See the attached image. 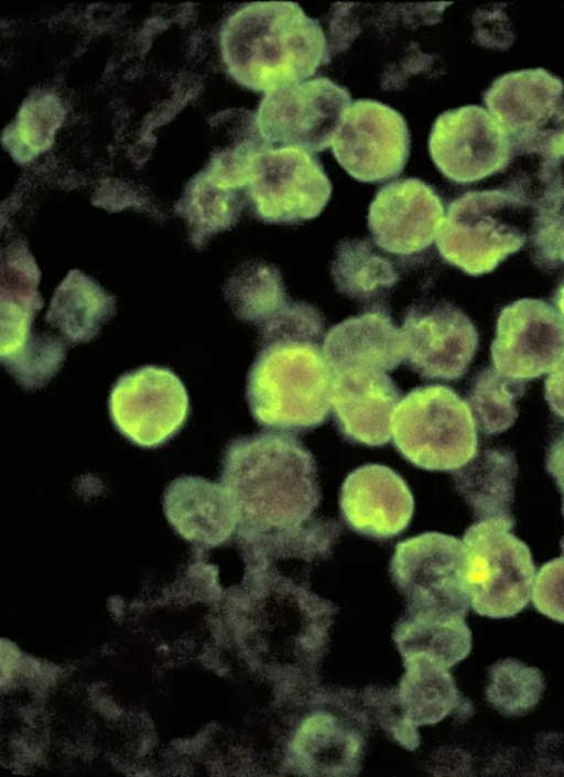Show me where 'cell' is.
Returning <instances> with one entry per match:
<instances>
[{
	"mask_svg": "<svg viewBox=\"0 0 564 777\" xmlns=\"http://www.w3.org/2000/svg\"><path fill=\"white\" fill-rule=\"evenodd\" d=\"M339 507L354 531L369 538L390 539L409 526L414 499L408 483L395 471L366 464L345 478Z\"/></svg>",
	"mask_w": 564,
	"mask_h": 777,
	"instance_id": "17",
	"label": "cell"
},
{
	"mask_svg": "<svg viewBox=\"0 0 564 777\" xmlns=\"http://www.w3.org/2000/svg\"><path fill=\"white\" fill-rule=\"evenodd\" d=\"M544 689L543 673L518 659H502L488 668L486 699L506 717L522 716L532 711Z\"/></svg>",
	"mask_w": 564,
	"mask_h": 777,
	"instance_id": "30",
	"label": "cell"
},
{
	"mask_svg": "<svg viewBox=\"0 0 564 777\" xmlns=\"http://www.w3.org/2000/svg\"><path fill=\"white\" fill-rule=\"evenodd\" d=\"M332 196L319 160L297 147L269 148L253 164L246 199L267 224L294 225L317 217Z\"/></svg>",
	"mask_w": 564,
	"mask_h": 777,
	"instance_id": "9",
	"label": "cell"
},
{
	"mask_svg": "<svg viewBox=\"0 0 564 777\" xmlns=\"http://www.w3.org/2000/svg\"><path fill=\"white\" fill-rule=\"evenodd\" d=\"M403 661L399 702L410 726L432 725L453 712L471 711L448 668L425 656H410Z\"/></svg>",
	"mask_w": 564,
	"mask_h": 777,
	"instance_id": "22",
	"label": "cell"
},
{
	"mask_svg": "<svg viewBox=\"0 0 564 777\" xmlns=\"http://www.w3.org/2000/svg\"><path fill=\"white\" fill-rule=\"evenodd\" d=\"M242 207L239 190L215 182L205 172L192 181L178 206L197 247L204 246L210 236L231 228Z\"/></svg>",
	"mask_w": 564,
	"mask_h": 777,
	"instance_id": "28",
	"label": "cell"
},
{
	"mask_svg": "<svg viewBox=\"0 0 564 777\" xmlns=\"http://www.w3.org/2000/svg\"><path fill=\"white\" fill-rule=\"evenodd\" d=\"M531 224L532 198L520 187L468 191L448 204L436 247L444 261L478 277L519 251Z\"/></svg>",
	"mask_w": 564,
	"mask_h": 777,
	"instance_id": "4",
	"label": "cell"
},
{
	"mask_svg": "<svg viewBox=\"0 0 564 777\" xmlns=\"http://www.w3.org/2000/svg\"><path fill=\"white\" fill-rule=\"evenodd\" d=\"M553 304L564 319V278L554 292Z\"/></svg>",
	"mask_w": 564,
	"mask_h": 777,
	"instance_id": "36",
	"label": "cell"
},
{
	"mask_svg": "<svg viewBox=\"0 0 564 777\" xmlns=\"http://www.w3.org/2000/svg\"><path fill=\"white\" fill-rule=\"evenodd\" d=\"M482 101L509 137L513 158L560 165L558 140L564 129V82L560 77L541 67L509 72L490 84Z\"/></svg>",
	"mask_w": 564,
	"mask_h": 777,
	"instance_id": "7",
	"label": "cell"
},
{
	"mask_svg": "<svg viewBox=\"0 0 564 777\" xmlns=\"http://www.w3.org/2000/svg\"><path fill=\"white\" fill-rule=\"evenodd\" d=\"M410 149L411 134L402 114L375 99L355 100L332 140L339 165L351 177L366 183L399 175Z\"/></svg>",
	"mask_w": 564,
	"mask_h": 777,
	"instance_id": "12",
	"label": "cell"
},
{
	"mask_svg": "<svg viewBox=\"0 0 564 777\" xmlns=\"http://www.w3.org/2000/svg\"><path fill=\"white\" fill-rule=\"evenodd\" d=\"M64 117L62 104L53 94H36L23 104L9 134V149L15 159L29 161L45 151Z\"/></svg>",
	"mask_w": 564,
	"mask_h": 777,
	"instance_id": "32",
	"label": "cell"
},
{
	"mask_svg": "<svg viewBox=\"0 0 564 777\" xmlns=\"http://www.w3.org/2000/svg\"><path fill=\"white\" fill-rule=\"evenodd\" d=\"M401 332L406 366L425 379H460L479 344L470 319L447 302L412 305L403 317Z\"/></svg>",
	"mask_w": 564,
	"mask_h": 777,
	"instance_id": "15",
	"label": "cell"
},
{
	"mask_svg": "<svg viewBox=\"0 0 564 777\" xmlns=\"http://www.w3.org/2000/svg\"><path fill=\"white\" fill-rule=\"evenodd\" d=\"M492 367L500 374L532 380L564 361V319L551 303L520 299L501 309L490 346Z\"/></svg>",
	"mask_w": 564,
	"mask_h": 777,
	"instance_id": "14",
	"label": "cell"
},
{
	"mask_svg": "<svg viewBox=\"0 0 564 777\" xmlns=\"http://www.w3.org/2000/svg\"><path fill=\"white\" fill-rule=\"evenodd\" d=\"M322 349L333 374L392 371L405 355L402 332L380 304L334 325L325 335Z\"/></svg>",
	"mask_w": 564,
	"mask_h": 777,
	"instance_id": "19",
	"label": "cell"
},
{
	"mask_svg": "<svg viewBox=\"0 0 564 777\" xmlns=\"http://www.w3.org/2000/svg\"><path fill=\"white\" fill-rule=\"evenodd\" d=\"M531 258L545 271L564 266V179H555L532 202Z\"/></svg>",
	"mask_w": 564,
	"mask_h": 777,
	"instance_id": "31",
	"label": "cell"
},
{
	"mask_svg": "<svg viewBox=\"0 0 564 777\" xmlns=\"http://www.w3.org/2000/svg\"><path fill=\"white\" fill-rule=\"evenodd\" d=\"M361 742L354 732L327 712L307 716L299 726L291 754L307 774L347 775L358 766Z\"/></svg>",
	"mask_w": 564,
	"mask_h": 777,
	"instance_id": "24",
	"label": "cell"
},
{
	"mask_svg": "<svg viewBox=\"0 0 564 777\" xmlns=\"http://www.w3.org/2000/svg\"><path fill=\"white\" fill-rule=\"evenodd\" d=\"M116 312V298L89 276L74 269L55 289L45 321L72 343L98 336Z\"/></svg>",
	"mask_w": 564,
	"mask_h": 777,
	"instance_id": "23",
	"label": "cell"
},
{
	"mask_svg": "<svg viewBox=\"0 0 564 777\" xmlns=\"http://www.w3.org/2000/svg\"><path fill=\"white\" fill-rule=\"evenodd\" d=\"M528 381L509 378L488 366L473 379L468 404L476 425L486 435L502 433L518 418L516 401L527 390Z\"/></svg>",
	"mask_w": 564,
	"mask_h": 777,
	"instance_id": "29",
	"label": "cell"
},
{
	"mask_svg": "<svg viewBox=\"0 0 564 777\" xmlns=\"http://www.w3.org/2000/svg\"><path fill=\"white\" fill-rule=\"evenodd\" d=\"M220 479L235 506L240 535L262 548L293 547L323 521L312 520L321 501L315 458L290 433L269 431L231 441Z\"/></svg>",
	"mask_w": 564,
	"mask_h": 777,
	"instance_id": "1",
	"label": "cell"
},
{
	"mask_svg": "<svg viewBox=\"0 0 564 777\" xmlns=\"http://www.w3.org/2000/svg\"><path fill=\"white\" fill-rule=\"evenodd\" d=\"M391 432L397 451L427 471H457L478 453L470 407L447 386L429 385L408 392L393 412Z\"/></svg>",
	"mask_w": 564,
	"mask_h": 777,
	"instance_id": "5",
	"label": "cell"
},
{
	"mask_svg": "<svg viewBox=\"0 0 564 777\" xmlns=\"http://www.w3.org/2000/svg\"><path fill=\"white\" fill-rule=\"evenodd\" d=\"M350 101L348 88L328 77H316L265 94L257 121L271 145L321 152L332 144Z\"/></svg>",
	"mask_w": 564,
	"mask_h": 777,
	"instance_id": "10",
	"label": "cell"
},
{
	"mask_svg": "<svg viewBox=\"0 0 564 777\" xmlns=\"http://www.w3.org/2000/svg\"><path fill=\"white\" fill-rule=\"evenodd\" d=\"M465 560L463 540L449 535L432 531L400 541L390 573L406 601V613L465 618L470 606Z\"/></svg>",
	"mask_w": 564,
	"mask_h": 777,
	"instance_id": "8",
	"label": "cell"
},
{
	"mask_svg": "<svg viewBox=\"0 0 564 777\" xmlns=\"http://www.w3.org/2000/svg\"><path fill=\"white\" fill-rule=\"evenodd\" d=\"M444 217L436 190L416 177H403L382 185L372 198L367 224L379 249L410 257L429 248Z\"/></svg>",
	"mask_w": 564,
	"mask_h": 777,
	"instance_id": "16",
	"label": "cell"
},
{
	"mask_svg": "<svg viewBox=\"0 0 564 777\" xmlns=\"http://www.w3.org/2000/svg\"><path fill=\"white\" fill-rule=\"evenodd\" d=\"M171 525L187 540L218 546L238 527L232 500L221 484L199 477L175 479L164 494Z\"/></svg>",
	"mask_w": 564,
	"mask_h": 777,
	"instance_id": "20",
	"label": "cell"
},
{
	"mask_svg": "<svg viewBox=\"0 0 564 777\" xmlns=\"http://www.w3.org/2000/svg\"><path fill=\"white\" fill-rule=\"evenodd\" d=\"M402 391L389 375L373 370L334 374L330 404L343 436L356 444L381 446L392 435V416Z\"/></svg>",
	"mask_w": 564,
	"mask_h": 777,
	"instance_id": "18",
	"label": "cell"
},
{
	"mask_svg": "<svg viewBox=\"0 0 564 777\" xmlns=\"http://www.w3.org/2000/svg\"><path fill=\"white\" fill-rule=\"evenodd\" d=\"M325 322L272 326L247 376L253 419L280 432H305L326 422L334 374L323 354Z\"/></svg>",
	"mask_w": 564,
	"mask_h": 777,
	"instance_id": "2",
	"label": "cell"
},
{
	"mask_svg": "<svg viewBox=\"0 0 564 777\" xmlns=\"http://www.w3.org/2000/svg\"><path fill=\"white\" fill-rule=\"evenodd\" d=\"M330 274L338 292L364 303L384 298L400 278L393 262L367 238L341 240L335 250Z\"/></svg>",
	"mask_w": 564,
	"mask_h": 777,
	"instance_id": "25",
	"label": "cell"
},
{
	"mask_svg": "<svg viewBox=\"0 0 564 777\" xmlns=\"http://www.w3.org/2000/svg\"><path fill=\"white\" fill-rule=\"evenodd\" d=\"M225 299L236 317L259 328L291 302L280 270L263 261H247L229 277Z\"/></svg>",
	"mask_w": 564,
	"mask_h": 777,
	"instance_id": "26",
	"label": "cell"
},
{
	"mask_svg": "<svg viewBox=\"0 0 564 777\" xmlns=\"http://www.w3.org/2000/svg\"><path fill=\"white\" fill-rule=\"evenodd\" d=\"M558 153L564 158V129L558 140Z\"/></svg>",
	"mask_w": 564,
	"mask_h": 777,
	"instance_id": "37",
	"label": "cell"
},
{
	"mask_svg": "<svg viewBox=\"0 0 564 777\" xmlns=\"http://www.w3.org/2000/svg\"><path fill=\"white\" fill-rule=\"evenodd\" d=\"M545 468L563 495L562 512L564 516V430L557 433L549 443L545 454ZM560 544L561 550L564 551V536Z\"/></svg>",
	"mask_w": 564,
	"mask_h": 777,
	"instance_id": "34",
	"label": "cell"
},
{
	"mask_svg": "<svg viewBox=\"0 0 564 777\" xmlns=\"http://www.w3.org/2000/svg\"><path fill=\"white\" fill-rule=\"evenodd\" d=\"M514 525V518L478 520L464 533L466 586L480 616L511 618L531 601L535 565Z\"/></svg>",
	"mask_w": 564,
	"mask_h": 777,
	"instance_id": "6",
	"label": "cell"
},
{
	"mask_svg": "<svg viewBox=\"0 0 564 777\" xmlns=\"http://www.w3.org/2000/svg\"><path fill=\"white\" fill-rule=\"evenodd\" d=\"M531 601L538 612L552 620L564 623V551L539 569Z\"/></svg>",
	"mask_w": 564,
	"mask_h": 777,
	"instance_id": "33",
	"label": "cell"
},
{
	"mask_svg": "<svg viewBox=\"0 0 564 777\" xmlns=\"http://www.w3.org/2000/svg\"><path fill=\"white\" fill-rule=\"evenodd\" d=\"M429 153L448 181L468 185L499 173L512 162V144L485 108L462 106L443 111L433 122Z\"/></svg>",
	"mask_w": 564,
	"mask_h": 777,
	"instance_id": "13",
	"label": "cell"
},
{
	"mask_svg": "<svg viewBox=\"0 0 564 777\" xmlns=\"http://www.w3.org/2000/svg\"><path fill=\"white\" fill-rule=\"evenodd\" d=\"M544 398L551 411L564 419V361L546 377Z\"/></svg>",
	"mask_w": 564,
	"mask_h": 777,
	"instance_id": "35",
	"label": "cell"
},
{
	"mask_svg": "<svg viewBox=\"0 0 564 777\" xmlns=\"http://www.w3.org/2000/svg\"><path fill=\"white\" fill-rule=\"evenodd\" d=\"M108 409L115 428L142 447H156L185 424L189 398L182 380L166 367L147 365L120 376Z\"/></svg>",
	"mask_w": 564,
	"mask_h": 777,
	"instance_id": "11",
	"label": "cell"
},
{
	"mask_svg": "<svg viewBox=\"0 0 564 777\" xmlns=\"http://www.w3.org/2000/svg\"><path fill=\"white\" fill-rule=\"evenodd\" d=\"M220 48L229 75L265 94L301 83L332 60L319 22L293 1L243 4L224 23Z\"/></svg>",
	"mask_w": 564,
	"mask_h": 777,
	"instance_id": "3",
	"label": "cell"
},
{
	"mask_svg": "<svg viewBox=\"0 0 564 777\" xmlns=\"http://www.w3.org/2000/svg\"><path fill=\"white\" fill-rule=\"evenodd\" d=\"M393 640L403 658L425 656L448 669L471 650V632L465 618H432L406 613L394 627Z\"/></svg>",
	"mask_w": 564,
	"mask_h": 777,
	"instance_id": "27",
	"label": "cell"
},
{
	"mask_svg": "<svg viewBox=\"0 0 564 777\" xmlns=\"http://www.w3.org/2000/svg\"><path fill=\"white\" fill-rule=\"evenodd\" d=\"M518 474L514 452L486 449L453 474L456 490L477 520L513 518L511 506Z\"/></svg>",
	"mask_w": 564,
	"mask_h": 777,
	"instance_id": "21",
	"label": "cell"
}]
</instances>
